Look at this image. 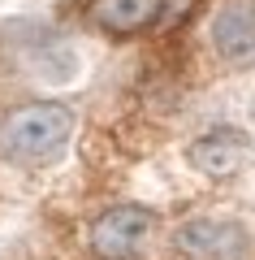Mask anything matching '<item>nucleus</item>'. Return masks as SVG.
<instances>
[{
    "label": "nucleus",
    "mask_w": 255,
    "mask_h": 260,
    "mask_svg": "<svg viewBox=\"0 0 255 260\" xmlns=\"http://www.w3.org/2000/svg\"><path fill=\"white\" fill-rule=\"evenodd\" d=\"M91 26H100L104 35H143V30L164 26V0H91L87 9Z\"/></svg>",
    "instance_id": "obj_4"
},
{
    "label": "nucleus",
    "mask_w": 255,
    "mask_h": 260,
    "mask_svg": "<svg viewBox=\"0 0 255 260\" xmlns=\"http://www.w3.org/2000/svg\"><path fill=\"white\" fill-rule=\"evenodd\" d=\"M195 5H199V0H164V26H173V22H186Z\"/></svg>",
    "instance_id": "obj_7"
},
{
    "label": "nucleus",
    "mask_w": 255,
    "mask_h": 260,
    "mask_svg": "<svg viewBox=\"0 0 255 260\" xmlns=\"http://www.w3.org/2000/svg\"><path fill=\"white\" fill-rule=\"evenodd\" d=\"M152 225H156V217L147 213V208H138V204L108 208V213L91 225V247H95V256H104V260H130L143 247V239L152 234Z\"/></svg>",
    "instance_id": "obj_2"
},
{
    "label": "nucleus",
    "mask_w": 255,
    "mask_h": 260,
    "mask_svg": "<svg viewBox=\"0 0 255 260\" xmlns=\"http://www.w3.org/2000/svg\"><path fill=\"white\" fill-rule=\"evenodd\" d=\"M246 156H251V139L234 126H221L212 135H203V139H195L191 152H186V160L208 178H234L246 165Z\"/></svg>",
    "instance_id": "obj_5"
},
{
    "label": "nucleus",
    "mask_w": 255,
    "mask_h": 260,
    "mask_svg": "<svg viewBox=\"0 0 255 260\" xmlns=\"http://www.w3.org/2000/svg\"><path fill=\"white\" fill-rule=\"evenodd\" d=\"M177 251L191 260H242L246 256V230L238 221L225 217H199V221H186L173 234Z\"/></svg>",
    "instance_id": "obj_3"
},
{
    "label": "nucleus",
    "mask_w": 255,
    "mask_h": 260,
    "mask_svg": "<svg viewBox=\"0 0 255 260\" xmlns=\"http://www.w3.org/2000/svg\"><path fill=\"white\" fill-rule=\"evenodd\" d=\"M74 135V113L65 104H26V109L9 113L5 130H0V148L22 165H48L65 152Z\"/></svg>",
    "instance_id": "obj_1"
},
{
    "label": "nucleus",
    "mask_w": 255,
    "mask_h": 260,
    "mask_svg": "<svg viewBox=\"0 0 255 260\" xmlns=\"http://www.w3.org/2000/svg\"><path fill=\"white\" fill-rule=\"evenodd\" d=\"M212 48L225 61H246L255 56V5L251 0H229L212 18Z\"/></svg>",
    "instance_id": "obj_6"
}]
</instances>
